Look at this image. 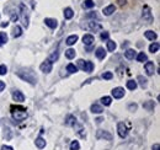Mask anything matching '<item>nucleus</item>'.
<instances>
[{
	"label": "nucleus",
	"instance_id": "nucleus-1",
	"mask_svg": "<svg viewBox=\"0 0 160 150\" xmlns=\"http://www.w3.org/2000/svg\"><path fill=\"white\" fill-rule=\"evenodd\" d=\"M18 76L21 78L22 80L32 84V85H35L37 82V76H36V74L32 70H30V69H20L18 72Z\"/></svg>",
	"mask_w": 160,
	"mask_h": 150
},
{
	"label": "nucleus",
	"instance_id": "nucleus-2",
	"mask_svg": "<svg viewBox=\"0 0 160 150\" xmlns=\"http://www.w3.org/2000/svg\"><path fill=\"white\" fill-rule=\"evenodd\" d=\"M11 116H12V118L15 119V121H23V119H26L27 118V111H26V108H23V107H20V106H12L11 107Z\"/></svg>",
	"mask_w": 160,
	"mask_h": 150
},
{
	"label": "nucleus",
	"instance_id": "nucleus-3",
	"mask_svg": "<svg viewBox=\"0 0 160 150\" xmlns=\"http://www.w3.org/2000/svg\"><path fill=\"white\" fill-rule=\"evenodd\" d=\"M20 14H21V20H22V25L23 27H28V11H27V8L25 4H21L20 5Z\"/></svg>",
	"mask_w": 160,
	"mask_h": 150
},
{
	"label": "nucleus",
	"instance_id": "nucleus-4",
	"mask_svg": "<svg viewBox=\"0 0 160 150\" xmlns=\"http://www.w3.org/2000/svg\"><path fill=\"white\" fill-rule=\"evenodd\" d=\"M78 65L80 68L85 72V73H91L94 70V64L89 60H82V59H79L78 60Z\"/></svg>",
	"mask_w": 160,
	"mask_h": 150
},
{
	"label": "nucleus",
	"instance_id": "nucleus-5",
	"mask_svg": "<svg viewBox=\"0 0 160 150\" xmlns=\"http://www.w3.org/2000/svg\"><path fill=\"white\" fill-rule=\"evenodd\" d=\"M52 68H53V63H52V62H49L48 59H47V60H44V62L40 65L41 72H43V73H46V74L51 73V72H52Z\"/></svg>",
	"mask_w": 160,
	"mask_h": 150
},
{
	"label": "nucleus",
	"instance_id": "nucleus-6",
	"mask_svg": "<svg viewBox=\"0 0 160 150\" xmlns=\"http://www.w3.org/2000/svg\"><path fill=\"white\" fill-rule=\"evenodd\" d=\"M117 132H118V135L121 138H126L128 135V128L123 122H120L117 124Z\"/></svg>",
	"mask_w": 160,
	"mask_h": 150
},
{
	"label": "nucleus",
	"instance_id": "nucleus-7",
	"mask_svg": "<svg viewBox=\"0 0 160 150\" xmlns=\"http://www.w3.org/2000/svg\"><path fill=\"white\" fill-rule=\"evenodd\" d=\"M96 138L98 139H105V140H112V134L106 131L99 129L98 133H96Z\"/></svg>",
	"mask_w": 160,
	"mask_h": 150
},
{
	"label": "nucleus",
	"instance_id": "nucleus-8",
	"mask_svg": "<svg viewBox=\"0 0 160 150\" xmlns=\"http://www.w3.org/2000/svg\"><path fill=\"white\" fill-rule=\"evenodd\" d=\"M11 96H12V98H14V101H16V102H23L25 101V95L22 94L21 91L19 90H12L11 91Z\"/></svg>",
	"mask_w": 160,
	"mask_h": 150
},
{
	"label": "nucleus",
	"instance_id": "nucleus-9",
	"mask_svg": "<svg viewBox=\"0 0 160 150\" xmlns=\"http://www.w3.org/2000/svg\"><path fill=\"white\" fill-rule=\"evenodd\" d=\"M144 69H145L147 74L150 76V75H154V72H155V65H154V63H153V62H147V63H145V65H144Z\"/></svg>",
	"mask_w": 160,
	"mask_h": 150
},
{
	"label": "nucleus",
	"instance_id": "nucleus-10",
	"mask_svg": "<svg viewBox=\"0 0 160 150\" xmlns=\"http://www.w3.org/2000/svg\"><path fill=\"white\" fill-rule=\"evenodd\" d=\"M88 27H89V30L92 31V32H98V31H101V30H102V26H101L99 22H95V21L89 22Z\"/></svg>",
	"mask_w": 160,
	"mask_h": 150
},
{
	"label": "nucleus",
	"instance_id": "nucleus-11",
	"mask_svg": "<svg viewBox=\"0 0 160 150\" xmlns=\"http://www.w3.org/2000/svg\"><path fill=\"white\" fill-rule=\"evenodd\" d=\"M112 96L115 97V98H122L123 96H124V89L123 88H115L113 90H112Z\"/></svg>",
	"mask_w": 160,
	"mask_h": 150
},
{
	"label": "nucleus",
	"instance_id": "nucleus-12",
	"mask_svg": "<svg viewBox=\"0 0 160 150\" xmlns=\"http://www.w3.org/2000/svg\"><path fill=\"white\" fill-rule=\"evenodd\" d=\"M143 18H144V20L153 21V16H152V12H150V8L148 5H145L143 8Z\"/></svg>",
	"mask_w": 160,
	"mask_h": 150
},
{
	"label": "nucleus",
	"instance_id": "nucleus-13",
	"mask_svg": "<svg viewBox=\"0 0 160 150\" xmlns=\"http://www.w3.org/2000/svg\"><path fill=\"white\" fill-rule=\"evenodd\" d=\"M82 42H84L85 46H91V44L95 42V37H94L92 35H90V33H86V35L82 37Z\"/></svg>",
	"mask_w": 160,
	"mask_h": 150
},
{
	"label": "nucleus",
	"instance_id": "nucleus-14",
	"mask_svg": "<svg viewBox=\"0 0 160 150\" xmlns=\"http://www.w3.org/2000/svg\"><path fill=\"white\" fill-rule=\"evenodd\" d=\"M44 23L49 27V28H56L58 26V21L56 19H51V18H47L44 19Z\"/></svg>",
	"mask_w": 160,
	"mask_h": 150
},
{
	"label": "nucleus",
	"instance_id": "nucleus-15",
	"mask_svg": "<svg viewBox=\"0 0 160 150\" xmlns=\"http://www.w3.org/2000/svg\"><path fill=\"white\" fill-rule=\"evenodd\" d=\"M115 10H116L115 5H108V6L103 8V10H102V14H103L105 16H110V15H112V14L115 12Z\"/></svg>",
	"mask_w": 160,
	"mask_h": 150
},
{
	"label": "nucleus",
	"instance_id": "nucleus-16",
	"mask_svg": "<svg viewBox=\"0 0 160 150\" xmlns=\"http://www.w3.org/2000/svg\"><path fill=\"white\" fill-rule=\"evenodd\" d=\"M90 111H91L92 113L100 114V113L103 112V108H102V106H100V105H98V103H94V105H91V108H90Z\"/></svg>",
	"mask_w": 160,
	"mask_h": 150
},
{
	"label": "nucleus",
	"instance_id": "nucleus-17",
	"mask_svg": "<svg viewBox=\"0 0 160 150\" xmlns=\"http://www.w3.org/2000/svg\"><path fill=\"white\" fill-rule=\"evenodd\" d=\"M35 144H36V147H37L38 149H43V148L46 147V140H44L42 137H38V138H36Z\"/></svg>",
	"mask_w": 160,
	"mask_h": 150
},
{
	"label": "nucleus",
	"instance_id": "nucleus-18",
	"mask_svg": "<svg viewBox=\"0 0 160 150\" xmlns=\"http://www.w3.org/2000/svg\"><path fill=\"white\" fill-rule=\"evenodd\" d=\"M75 123H77V118L74 116H72V114L67 116V118H65V126H74Z\"/></svg>",
	"mask_w": 160,
	"mask_h": 150
},
{
	"label": "nucleus",
	"instance_id": "nucleus-19",
	"mask_svg": "<svg viewBox=\"0 0 160 150\" xmlns=\"http://www.w3.org/2000/svg\"><path fill=\"white\" fill-rule=\"evenodd\" d=\"M78 36L77 35H72V36H69V37L67 38V41H65V43L68 44V46H73V44H75L77 42H78Z\"/></svg>",
	"mask_w": 160,
	"mask_h": 150
},
{
	"label": "nucleus",
	"instance_id": "nucleus-20",
	"mask_svg": "<svg viewBox=\"0 0 160 150\" xmlns=\"http://www.w3.org/2000/svg\"><path fill=\"white\" fill-rule=\"evenodd\" d=\"M21 35H22V28H21L19 25H16V26L12 28V37L18 38V37H20Z\"/></svg>",
	"mask_w": 160,
	"mask_h": 150
},
{
	"label": "nucleus",
	"instance_id": "nucleus-21",
	"mask_svg": "<svg viewBox=\"0 0 160 150\" xmlns=\"http://www.w3.org/2000/svg\"><path fill=\"white\" fill-rule=\"evenodd\" d=\"M73 16H74V11H73V9H72V8H67V9L64 10V19L70 20Z\"/></svg>",
	"mask_w": 160,
	"mask_h": 150
},
{
	"label": "nucleus",
	"instance_id": "nucleus-22",
	"mask_svg": "<svg viewBox=\"0 0 160 150\" xmlns=\"http://www.w3.org/2000/svg\"><path fill=\"white\" fill-rule=\"evenodd\" d=\"M143 107H144L147 111H153L154 107H155V102H154V101H147V102H144Z\"/></svg>",
	"mask_w": 160,
	"mask_h": 150
},
{
	"label": "nucleus",
	"instance_id": "nucleus-23",
	"mask_svg": "<svg viewBox=\"0 0 160 150\" xmlns=\"http://www.w3.org/2000/svg\"><path fill=\"white\" fill-rule=\"evenodd\" d=\"M95 54H96V57H98L99 59H103V58L106 57V52H105V48H102V47H99V48L96 49Z\"/></svg>",
	"mask_w": 160,
	"mask_h": 150
},
{
	"label": "nucleus",
	"instance_id": "nucleus-24",
	"mask_svg": "<svg viewBox=\"0 0 160 150\" xmlns=\"http://www.w3.org/2000/svg\"><path fill=\"white\" fill-rule=\"evenodd\" d=\"M75 56H77L75 49L69 48V49H67V51H65V57H67L68 59H73V58H75Z\"/></svg>",
	"mask_w": 160,
	"mask_h": 150
},
{
	"label": "nucleus",
	"instance_id": "nucleus-25",
	"mask_svg": "<svg viewBox=\"0 0 160 150\" xmlns=\"http://www.w3.org/2000/svg\"><path fill=\"white\" fill-rule=\"evenodd\" d=\"M137 86H138V85H137V81H136V80H128V81H127V89L134 91V90L137 89Z\"/></svg>",
	"mask_w": 160,
	"mask_h": 150
},
{
	"label": "nucleus",
	"instance_id": "nucleus-26",
	"mask_svg": "<svg viewBox=\"0 0 160 150\" xmlns=\"http://www.w3.org/2000/svg\"><path fill=\"white\" fill-rule=\"evenodd\" d=\"M144 36L148 38V39H150V41H154V39H157V37H158L154 31H147V32H144Z\"/></svg>",
	"mask_w": 160,
	"mask_h": 150
},
{
	"label": "nucleus",
	"instance_id": "nucleus-27",
	"mask_svg": "<svg viewBox=\"0 0 160 150\" xmlns=\"http://www.w3.org/2000/svg\"><path fill=\"white\" fill-rule=\"evenodd\" d=\"M136 51L134 49H127L126 52H124V56L127 59H134V57H136Z\"/></svg>",
	"mask_w": 160,
	"mask_h": 150
},
{
	"label": "nucleus",
	"instance_id": "nucleus-28",
	"mask_svg": "<svg viewBox=\"0 0 160 150\" xmlns=\"http://www.w3.org/2000/svg\"><path fill=\"white\" fill-rule=\"evenodd\" d=\"M159 43L158 42H154V43H152L150 46H149V52H152V53H157L158 51H159Z\"/></svg>",
	"mask_w": 160,
	"mask_h": 150
},
{
	"label": "nucleus",
	"instance_id": "nucleus-29",
	"mask_svg": "<svg viewBox=\"0 0 160 150\" xmlns=\"http://www.w3.org/2000/svg\"><path fill=\"white\" fill-rule=\"evenodd\" d=\"M11 137H12L11 129H10L9 127H5V129H4V138H5L6 140H10V139H11Z\"/></svg>",
	"mask_w": 160,
	"mask_h": 150
},
{
	"label": "nucleus",
	"instance_id": "nucleus-30",
	"mask_svg": "<svg viewBox=\"0 0 160 150\" xmlns=\"http://www.w3.org/2000/svg\"><path fill=\"white\" fill-rule=\"evenodd\" d=\"M138 81H139V84H140V86L144 89V88H147L148 86V80L144 78V76H142V75H139L138 76V79H137Z\"/></svg>",
	"mask_w": 160,
	"mask_h": 150
},
{
	"label": "nucleus",
	"instance_id": "nucleus-31",
	"mask_svg": "<svg viewBox=\"0 0 160 150\" xmlns=\"http://www.w3.org/2000/svg\"><path fill=\"white\" fill-rule=\"evenodd\" d=\"M116 47H117V44H116L115 41H107V49L110 52H113L116 49Z\"/></svg>",
	"mask_w": 160,
	"mask_h": 150
},
{
	"label": "nucleus",
	"instance_id": "nucleus-32",
	"mask_svg": "<svg viewBox=\"0 0 160 150\" xmlns=\"http://www.w3.org/2000/svg\"><path fill=\"white\" fill-rule=\"evenodd\" d=\"M67 72H69L70 74H74V73H77V72H78V67H75L74 64H72V63H70V64H68V65H67Z\"/></svg>",
	"mask_w": 160,
	"mask_h": 150
},
{
	"label": "nucleus",
	"instance_id": "nucleus-33",
	"mask_svg": "<svg viewBox=\"0 0 160 150\" xmlns=\"http://www.w3.org/2000/svg\"><path fill=\"white\" fill-rule=\"evenodd\" d=\"M147 60H148V57H147V54H145L144 52H140V53H138V56H137V62L143 63V62H147Z\"/></svg>",
	"mask_w": 160,
	"mask_h": 150
},
{
	"label": "nucleus",
	"instance_id": "nucleus-34",
	"mask_svg": "<svg viewBox=\"0 0 160 150\" xmlns=\"http://www.w3.org/2000/svg\"><path fill=\"white\" fill-rule=\"evenodd\" d=\"M94 6H95V2L92 0H85V2L82 4V8L84 9H91Z\"/></svg>",
	"mask_w": 160,
	"mask_h": 150
},
{
	"label": "nucleus",
	"instance_id": "nucleus-35",
	"mask_svg": "<svg viewBox=\"0 0 160 150\" xmlns=\"http://www.w3.org/2000/svg\"><path fill=\"white\" fill-rule=\"evenodd\" d=\"M101 102H102V105H105V106H110L111 102H112V98H111L110 96H103V97L101 98Z\"/></svg>",
	"mask_w": 160,
	"mask_h": 150
},
{
	"label": "nucleus",
	"instance_id": "nucleus-36",
	"mask_svg": "<svg viewBox=\"0 0 160 150\" xmlns=\"http://www.w3.org/2000/svg\"><path fill=\"white\" fill-rule=\"evenodd\" d=\"M58 58H59V53H58V51L56 49V51H54V52H53V53H52V54L49 56V58H48V60L53 63V62H56V60H58Z\"/></svg>",
	"mask_w": 160,
	"mask_h": 150
},
{
	"label": "nucleus",
	"instance_id": "nucleus-37",
	"mask_svg": "<svg viewBox=\"0 0 160 150\" xmlns=\"http://www.w3.org/2000/svg\"><path fill=\"white\" fill-rule=\"evenodd\" d=\"M8 42V35L5 32H0V46L5 44Z\"/></svg>",
	"mask_w": 160,
	"mask_h": 150
},
{
	"label": "nucleus",
	"instance_id": "nucleus-38",
	"mask_svg": "<svg viewBox=\"0 0 160 150\" xmlns=\"http://www.w3.org/2000/svg\"><path fill=\"white\" fill-rule=\"evenodd\" d=\"M80 149V144L78 140H73L70 143V150H79Z\"/></svg>",
	"mask_w": 160,
	"mask_h": 150
},
{
	"label": "nucleus",
	"instance_id": "nucleus-39",
	"mask_svg": "<svg viewBox=\"0 0 160 150\" xmlns=\"http://www.w3.org/2000/svg\"><path fill=\"white\" fill-rule=\"evenodd\" d=\"M113 78V74L111 73V72H105L103 74H102V79L103 80H111Z\"/></svg>",
	"mask_w": 160,
	"mask_h": 150
},
{
	"label": "nucleus",
	"instance_id": "nucleus-40",
	"mask_svg": "<svg viewBox=\"0 0 160 150\" xmlns=\"http://www.w3.org/2000/svg\"><path fill=\"white\" fill-rule=\"evenodd\" d=\"M10 16H11V21H14V22H16L19 20V15L15 14V11H11L10 12Z\"/></svg>",
	"mask_w": 160,
	"mask_h": 150
},
{
	"label": "nucleus",
	"instance_id": "nucleus-41",
	"mask_svg": "<svg viewBox=\"0 0 160 150\" xmlns=\"http://www.w3.org/2000/svg\"><path fill=\"white\" fill-rule=\"evenodd\" d=\"M108 37H110V33L108 32H101V35H100V38L102 39V41H105V39H108Z\"/></svg>",
	"mask_w": 160,
	"mask_h": 150
},
{
	"label": "nucleus",
	"instance_id": "nucleus-42",
	"mask_svg": "<svg viewBox=\"0 0 160 150\" xmlns=\"http://www.w3.org/2000/svg\"><path fill=\"white\" fill-rule=\"evenodd\" d=\"M6 73H8L6 65H0V75H5Z\"/></svg>",
	"mask_w": 160,
	"mask_h": 150
},
{
	"label": "nucleus",
	"instance_id": "nucleus-43",
	"mask_svg": "<svg viewBox=\"0 0 160 150\" xmlns=\"http://www.w3.org/2000/svg\"><path fill=\"white\" fill-rule=\"evenodd\" d=\"M98 18V15H96V12H94V11H91V12H89L88 15H86V19H96Z\"/></svg>",
	"mask_w": 160,
	"mask_h": 150
},
{
	"label": "nucleus",
	"instance_id": "nucleus-44",
	"mask_svg": "<svg viewBox=\"0 0 160 150\" xmlns=\"http://www.w3.org/2000/svg\"><path fill=\"white\" fill-rule=\"evenodd\" d=\"M128 108H129L132 112H134V111L137 110V105H136V103H132V105H129V107H128Z\"/></svg>",
	"mask_w": 160,
	"mask_h": 150
},
{
	"label": "nucleus",
	"instance_id": "nucleus-45",
	"mask_svg": "<svg viewBox=\"0 0 160 150\" xmlns=\"http://www.w3.org/2000/svg\"><path fill=\"white\" fill-rule=\"evenodd\" d=\"M4 89H5V82L2 80H0V92L4 91Z\"/></svg>",
	"mask_w": 160,
	"mask_h": 150
},
{
	"label": "nucleus",
	"instance_id": "nucleus-46",
	"mask_svg": "<svg viewBox=\"0 0 160 150\" xmlns=\"http://www.w3.org/2000/svg\"><path fill=\"white\" fill-rule=\"evenodd\" d=\"M1 150H14L11 147H9V145H2L1 147Z\"/></svg>",
	"mask_w": 160,
	"mask_h": 150
},
{
	"label": "nucleus",
	"instance_id": "nucleus-47",
	"mask_svg": "<svg viewBox=\"0 0 160 150\" xmlns=\"http://www.w3.org/2000/svg\"><path fill=\"white\" fill-rule=\"evenodd\" d=\"M0 26H1L2 28H4V27H8V26H9V22H8V21H5V22H1V23H0Z\"/></svg>",
	"mask_w": 160,
	"mask_h": 150
},
{
	"label": "nucleus",
	"instance_id": "nucleus-48",
	"mask_svg": "<svg viewBox=\"0 0 160 150\" xmlns=\"http://www.w3.org/2000/svg\"><path fill=\"white\" fill-rule=\"evenodd\" d=\"M153 150H159V144H158V143L153 145Z\"/></svg>",
	"mask_w": 160,
	"mask_h": 150
},
{
	"label": "nucleus",
	"instance_id": "nucleus-49",
	"mask_svg": "<svg viewBox=\"0 0 160 150\" xmlns=\"http://www.w3.org/2000/svg\"><path fill=\"white\" fill-rule=\"evenodd\" d=\"M117 1H118V2H120V5H124V4H126V1H127V0H117Z\"/></svg>",
	"mask_w": 160,
	"mask_h": 150
},
{
	"label": "nucleus",
	"instance_id": "nucleus-50",
	"mask_svg": "<svg viewBox=\"0 0 160 150\" xmlns=\"http://www.w3.org/2000/svg\"><path fill=\"white\" fill-rule=\"evenodd\" d=\"M102 121H103V119H102V118H98V119H96V123H101V122H102Z\"/></svg>",
	"mask_w": 160,
	"mask_h": 150
}]
</instances>
